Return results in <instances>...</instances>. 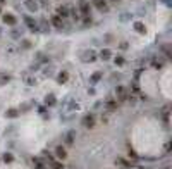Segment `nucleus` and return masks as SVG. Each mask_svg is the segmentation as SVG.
Returning a JSON list of instances; mask_svg holds the SVG:
<instances>
[{"label":"nucleus","instance_id":"nucleus-1","mask_svg":"<svg viewBox=\"0 0 172 169\" xmlns=\"http://www.w3.org/2000/svg\"><path fill=\"white\" fill-rule=\"evenodd\" d=\"M81 124L84 126V128H88V129L95 128V124H97V117H95V114H86V116L83 117Z\"/></svg>","mask_w":172,"mask_h":169},{"label":"nucleus","instance_id":"nucleus-2","mask_svg":"<svg viewBox=\"0 0 172 169\" xmlns=\"http://www.w3.org/2000/svg\"><path fill=\"white\" fill-rule=\"evenodd\" d=\"M115 95H117V102H126L127 97H129V92L124 88V86H117V88H115Z\"/></svg>","mask_w":172,"mask_h":169},{"label":"nucleus","instance_id":"nucleus-3","mask_svg":"<svg viewBox=\"0 0 172 169\" xmlns=\"http://www.w3.org/2000/svg\"><path fill=\"white\" fill-rule=\"evenodd\" d=\"M105 107H107V111H108V112L117 111V109H119V102H117V98H107Z\"/></svg>","mask_w":172,"mask_h":169},{"label":"nucleus","instance_id":"nucleus-4","mask_svg":"<svg viewBox=\"0 0 172 169\" xmlns=\"http://www.w3.org/2000/svg\"><path fill=\"white\" fill-rule=\"evenodd\" d=\"M91 9H90V4L86 2V0H79V14L83 16H90Z\"/></svg>","mask_w":172,"mask_h":169},{"label":"nucleus","instance_id":"nucleus-5","mask_svg":"<svg viewBox=\"0 0 172 169\" xmlns=\"http://www.w3.org/2000/svg\"><path fill=\"white\" fill-rule=\"evenodd\" d=\"M93 5L98 9L100 12H107V10H108V4H107V0H93Z\"/></svg>","mask_w":172,"mask_h":169},{"label":"nucleus","instance_id":"nucleus-6","mask_svg":"<svg viewBox=\"0 0 172 169\" xmlns=\"http://www.w3.org/2000/svg\"><path fill=\"white\" fill-rule=\"evenodd\" d=\"M83 61H84V62H93V61H97V54H95L93 50H86V52H84V57H83Z\"/></svg>","mask_w":172,"mask_h":169},{"label":"nucleus","instance_id":"nucleus-7","mask_svg":"<svg viewBox=\"0 0 172 169\" xmlns=\"http://www.w3.org/2000/svg\"><path fill=\"white\" fill-rule=\"evenodd\" d=\"M164 59H160V57H153V59H152V67H153V69H162V67H164Z\"/></svg>","mask_w":172,"mask_h":169},{"label":"nucleus","instance_id":"nucleus-8","mask_svg":"<svg viewBox=\"0 0 172 169\" xmlns=\"http://www.w3.org/2000/svg\"><path fill=\"white\" fill-rule=\"evenodd\" d=\"M55 155H57L59 159H66V157H67L66 147H62V145H59V147H55Z\"/></svg>","mask_w":172,"mask_h":169},{"label":"nucleus","instance_id":"nucleus-9","mask_svg":"<svg viewBox=\"0 0 172 169\" xmlns=\"http://www.w3.org/2000/svg\"><path fill=\"white\" fill-rule=\"evenodd\" d=\"M57 16H60L62 19L69 17V7H67V5H60V7L57 9Z\"/></svg>","mask_w":172,"mask_h":169},{"label":"nucleus","instance_id":"nucleus-10","mask_svg":"<svg viewBox=\"0 0 172 169\" xmlns=\"http://www.w3.org/2000/svg\"><path fill=\"white\" fill-rule=\"evenodd\" d=\"M69 81V72L62 71L57 74V83H60V85H64V83H67Z\"/></svg>","mask_w":172,"mask_h":169},{"label":"nucleus","instance_id":"nucleus-11","mask_svg":"<svg viewBox=\"0 0 172 169\" xmlns=\"http://www.w3.org/2000/svg\"><path fill=\"white\" fill-rule=\"evenodd\" d=\"M52 24H53L55 28H64V19H62L60 16H57V14H55V16L52 17Z\"/></svg>","mask_w":172,"mask_h":169},{"label":"nucleus","instance_id":"nucleus-12","mask_svg":"<svg viewBox=\"0 0 172 169\" xmlns=\"http://www.w3.org/2000/svg\"><path fill=\"white\" fill-rule=\"evenodd\" d=\"M4 23L9 24V26H14V24H16V17L7 12V14H4Z\"/></svg>","mask_w":172,"mask_h":169},{"label":"nucleus","instance_id":"nucleus-13","mask_svg":"<svg viewBox=\"0 0 172 169\" xmlns=\"http://www.w3.org/2000/svg\"><path fill=\"white\" fill-rule=\"evenodd\" d=\"M55 104H57V98H55V95H47V98H45V105L53 107Z\"/></svg>","mask_w":172,"mask_h":169},{"label":"nucleus","instance_id":"nucleus-14","mask_svg":"<svg viewBox=\"0 0 172 169\" xmlns=\"http://www.w3.org/2000/svg\"><path fill=\"white\" fill-rule=\"evenodd\" d=\"M134 30H136L139 35H145V33H146V26L143 23H134Z\"/></svg>","mask_w":172,"mask_h":169},{"label":"nucleus","instance_id":"nucleus-15","mask_svg":"<svg viewBox=\"0 0 172 169\" xmlns=\"http://www.w3.org/2000/svg\"><path fill=\"white\" fill-rule=\"evenodd\" d=\"M17 116H19V111H17V109H9V111H5V117L14 119V117H17Z\"/></svg>","mask_w":172,"mask_h":169},{"label":"nucleus","instance_id":"nucleus-16","mask_svg":"<svg viewBox=\"0 0 172 169\" xmlns=\"http://www.w3.org/2000/svg\"><path fill=\"white\" fill-rule=\"evenodd\" d=\"M26 24L29 26V30H31V31H38V26H36V23H34L31 17H26Z\"/></svg>","mask_w":172,"mask_h":169},{"label":"nucleus","instance_id":"nucleus-17","mask_svg":"<svg viewBox=\"0 0 172 169\" xmlns=\"http://www.w3.org/2000/svg\"><path fill=\"white\" fill-rule=\"evenodd\" d=\"M74 137H76V133L74 131H69L66 135V145H72L74 143Z\"/></svg>","mask_w":172,"mask_h":169},{"label":"nucleus","instance_id":"nucleus-18","mask_svg":"<svg viewBox=\"0 0 172 169\" xmlns=\"http://www.w3.org/2000/svg\"><path fill=\"white\" fill-rule=\"evenodd\" d=\"M2 159H4V162H5V164H12V162H14V155H12L10 152H5Z\"/></svg>","mask_w":172,"mask_h":169},{"label":"nucleus","instance_id":"nucleus-19","mask_svg":"<svg viewBox=\"0 0 172 169\" xmlns=\"http://www.w3.org/2000/svg\"><path fill=\"white\" fill-rule=\"evenodd\" d=\"M110 55H112V52H110L108 48H105V50H102V52H100V59H103V61H108Z\"/></svg>","mask_w":172,"mask_h":169},{"label":"nucleus","instance_id":"nucleus-20","mask_svg":"<svg viewBox=\"0 0 172 169\" xmlns=\"http://www.w3.org/2000/svg\"><path fill=\"white\" fill-rule=\"evenodd\" d=\"M102 76H103V72H102V71H97V72H95V74L90 78V81H91V83H97V81L102 80Z\"/></svg>","mask_w":172,"mask_h":169},{"label":"nucleus","instance_id":"nucleus-21","mask_svg":"<svg viewBox=\"0 0 172 169\" xmlns=\"http://www.w3.org/2000/svg\"><path fill=\"white\" fill-rule=\"evenodd\" d=\"M117 164H121V166H122L124 169H127V168H131V162H127V161H124V159H121V157H119V159H117Z\"/></svg>","mask_w":172,"mask_h":169},{"label":"nucleus","instance_id":"nucleus-22","mask_svg":"<svg viewBox=\"0 0 172 169\" xmlns=\"http://www.w3.org/2000/svg\"><path fill=\"white\" fill-rule=\"evenodd\" d=\"M7 81H10V76H9V74H4V72H2V74H0V85H5Z\"/></svg>","mask_w":172,"mask_h":169},{"label":"nucleus","instance_id":"nucleus-23","mask_svg":"<svg viewBox=\"0 0 172 169\" xmlns=\"http://www.w3.org/2000/svg\"><path fill=\"white\" fill-rule=\"evenodd\" d=\"M26 7L29 9V10H36V9H38V5H36V2H31V0H28V2H26Z\"/></svg>","mask_w":172,"mask_h":169},{"label":"nucleus","instance_id":"nucleus-24","mask_svg":"<svg viewBox=\"0 0 172 169\" xmlns=\"http://www.w3.org/2000/svg\"><path fill=\"white\" fill-rule=\"evenodd\" d=\"M50 169H64V164H62V162H52V164H50Z\"/></svg>","mask_w":172,"mask_h":169},{"label":"nucleus","instance_id":"nucleus-25","mask_svg":"<svg viewBox=\"0 0 172 169\" xmlns=\"http://www.w3.org/2000/svg\"><path fill=\"white\" fill-rule=\"evenodd\" d=\"M114 62H115V66H124V62H126V61H124V57H122V55H117V57H115Z\"/></svg>","mask_w":172,"mask_h":169},{"label":"nucleus","instance_id":"nucleus-26","mask_svg":"<svg viewBox=\"0 0 172 169\" xmlns=\"http://www.w3.org/2000/svg\"><path fill=\"white\" fill-rule=\"evenodd\" d=\"M43 168H45V164L40 159H34V169H43Z\"/></svg>","mask_w":172,"mask_h":169},{"label":"nucleus","instance_id":"nucleus-27","mask_svg":"<svg viewBox=\"0 0 172 169\" xmlns=\"http://www.w3.org/2000/svg\"><path fill=\"white\" fill-rule=\"evenodd\" d=\"M129 157H131V159H134V161H136V159H138V154L134 152L132 148H129Z\"/></svg>","mask_w":172,"mask_h":169},{"label":"nucleus","instance_id":"nucleus-28","mask_svg":"<svg viewBox=\"0 0 172 169\" xmlns=\"http://www.w3.org/2000/svg\"><path fill=\"white\" fill-rule=\"evenodd\" d=\"M83 23H84V26H88V24H91V17H90V16H84V19H83Z\"/></svg>","mask_w":172,"mask_h":169},{"label":"nucleus","instance_id":"nucleus-29","mask_svg":"<svg viewBox=\"0 0 172 169\" xmlns=\"http://www.w3.org/2000/svg\"><path fill=\"white\" fill-rule=\"evenodd\" d=\"M119 47L122 48V50H126V48H127V43H126V41H122V43H121V45H119Z\"/></svg>","mask_w":172,"mask_h":169},{"label":"nucleus","instance_id":"nucleus-30","mask_svg":"<svg viewBox=\"0 0 172 169\" xmlns=\"http://www.w3.org/2000/svg\"><path fill=\"white\" fill-rule=\"evenodd\" d=\"M165 152H167V154L171 152V142H169V143L165 145Z\"/></svg>","mask_w":172,"mask_h":169},{"label":"nucleus","instance_id":"nucleus-31","mask_svg":"<svg viewBox=\"0 0 172 169\" xmlns=\"http://www.w3.org/2000/svg\"><path fill=\"white\" fill-rule=\"evenodd\" d=\"M110 2H114V4H119V2H121V0H110Z\"/></svg>","mask_w":172,"mask_h":169},{"label":"nucleus","instance_id":"nucleus-32","mask_svg":"<svg viewBox=\"0 0 172 169\" xmlns=\"http://www.w3.org/2000/svg\"><path fill=\"white\" fill-rule=\"evenodd\" d=\"M43 169H45V168H43Z\"/></svg>","mask_w":172,"mask_h":169}]
</instances>
